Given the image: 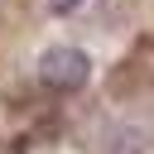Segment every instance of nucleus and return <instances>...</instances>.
<instances>
[{
    "label": "nucleus",
    "instance_id": "f257e3e1",
    "mask_svg": "<svg viewBox=\"0 0 154 154\" xmlns=\"http://www.w3.org/2000/svg\"><path fill=\"white\" fill-rule=\"evenodd\" d=\"M38 77H43L48 87H58V91H72V87H82V82L91 77V58H87L82 48L53 43V48L38 58Z\"/></svg>",
    "mask_w": 154,
    "mask_h": 154
},
{
    "label": "nucleus",
    "instance_id": "f03ea898",
    "mask_svg": "<svg viewBox=\"0 0 154 154\" xmlns=\"http://www.w3.org/2000/svg\"><path fill=\"white\" fill-rule=\"evenodd\" d=\"M48 10H53V14H67V10H72V0H53Z\"/></svg>",
    "mask_w": 154,
    "mask_h": 154
}]
</instances>
